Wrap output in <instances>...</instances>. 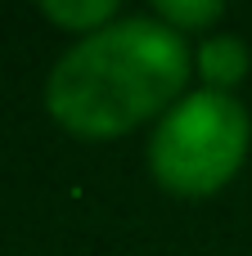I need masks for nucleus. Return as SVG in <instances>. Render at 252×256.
<instances>
[{"instance_id":"1","label":"nucleus","mask_w":252,"mask_h":256,"mask_svg":"<svg viewBox=\"0 0 252 256\" xmlns=\"http://www.w3.org/2000/svg\"><path fill=\"white\" fill-rule=\"evenodd\" d=\"M189 76V40L153 14H126L59 54L45 76V108L77 140H117L176 108Z\"/></svg>"},{"instance_id":"2","label":"nucleus","mask_w":252,"mask_h":256,"mask_svg":"<svg viewBox=\"0 0 252 256\" xmlns=\"http://www.w3.org/2000/svg\"><path fill=\"white\" fill-rule=\"evenodd\" d=\"M248 148V108L221 90H189L176 108H167L153 122L149 171L176 198H212L243 171Z\"/></svg>"},{"instance_id":"3","label":"nucleus","mask_w":252,"mask_h":256,"mask_svg":"<svg viewBox=\"0 0 252 256\" xmlns=\"http://www.w3.org/2000/svg\"><path fill=\"white\" fill-rule=\"evenodd\" d=\"M248 68H252V50H248V40L234 36V32H212L194 50V72L203 76V90L234 94V86L248 76Z\"/></svg>"},{"instance_id":"4","label":"nucleus","mask_w":252,"mask_h":256,"mask_svg":"<svg viewBox=\"0 0 252 256\" xmlns=\"http://www.w3.org/2000/svg\"><path fill=\"white\" fill-rule=\"evenodd\" d=\"M41 14H45L54 27L72 32L77 40L122 18V14H117V0H86V4H59V0H45V4H41Z\"/></svg>"},{"instance_id":"5","label":"nucleus","mask_w":252,"mask_h":256,"mask_svg":"<svg viewBox=\"0 0 252 256\" xmlns=\"http://www.w3.org/2000/svg\"><path fill=\"white\" fill-rule=\"evenodd\" d=\"M221 14H225V9H221L216 0H162V4L153 9V18L167 22L171 32H180L185 40L198 36V32H207V27H216Z\"/></svg>"}]
</instances>
